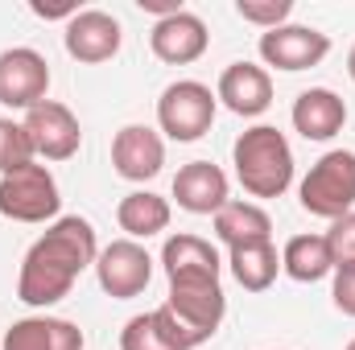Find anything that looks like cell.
<instances>
[{"instance_id": "6da1fadb", "label": "cell", "mask_w": 355, "mask_h": 350, "mask_svg": "<svg viewBox=\"0 0 355 350\" xmlns=\"http://www.w3.org/2000/svg\"><path fill=\"white\" fill-rule=\"evenodd\" d=\"M99 243H95V227L79 214H62L46 227L42 239H33V248L25 252L21 272H17V297L29 309H50L62 297H71L79 272L95 268Z\"/></svg>"}, {"instance_id": "7a4b0ae2", "label": "cell", "mask_w": 355, "mask_h": 350, "mask_svg": "<svg viewBox=\"0 0 355 350\" xmlns=\"http://www.w3.org/2000/svg\"><path fill=\"white\" fill-rule=\"evenodd\" d=\"M232 165H236V177H240L244 194L281 198L289 190V181H293V149H289L285 132H277L272 124H257V128L236 136Z\"/></svg>"}, {"instance_id": "3957f363", "label": "cell", "mask_w": 355, "mask_h": 350, "mask_svg": "<svg viewBox=\"0 0 355 350\" xmlns=\"http://www.w3.org/2000/svg\"><path fill=\"white\" fill-rule=\"evenodd\" d=\"M162 309L174 317L182 338L194 350L202 342H211L215 330L223 326L227 297H223V284L215 276H186V280H170V297H166Z\"/></svg>"}, {"instance_id": "277c9868", "label": "cell", "mask_w": 355, "mask_h": 350, "mask_svg": "<svg viewBox=\"0 0 355 350\" xmlns=\"http://www.w3.org/2000/svg\"><path fill=\"white\" fill-rule=\"evenodd\" d=\"M297 202H302L306 214L327 219V223L352 214V206H355V153L352 149H331V153H322V157L310 165V174L302 177Z\"/></svg>"}, {"instance_id": "5b68a950", "label": "cell", "mask_w": 355, "mask_h": 350, "mask_svg": "<svg viewBox=\"0 0 355 350\" xmlns=\"http://www.w3.org/2000/svg\"><path fill=\"white\" fill-rule=\"evenodd\" d=\"M215 107H219V99H215V91L207 87V83L178 79L157 99V128L170 140H178V145H190V140H198V136L211 132Z\"/></svg>"}, {"instance_id": "8992f818", "label": "cell", "mask_w": 355, "mask_h": 350, "mask_svg": "<svg viewBox=\"0 0 355 350\" xmlns=\"http://www.w3.org/2000/svg\"><path fill=\"white\" fill-rule=\"evenodd\" d=\"M58 181L46 165H25L0 177V214L12 223H50L58 219Z\"/></svg>"}, {"instance_id": "52a82bcc", "label": "cell", "mask_w": 355, "mask_h": 350, "mask_svg": "<svg viewBox=\"0 0 355 350\" xmlns=\"http://www.w3.org/2000/svg\"><path fill=\"white\" fill-rule=\"evenodd\" d=\"M95 280L107 297L128 301L141 297L153 280V256L137 243V239H112L107 248H99L95 256Z\"/></svg>"}, {"instance_id": "ba28073f", "label": "cell", "mask_w": 355, "mask_h": 350, "mask_svg": "<svg viewBox=\"0 0 355 350\" xmlns=\"http://www.w3.org/2000/svg\"><path fill=\"white\" fill-rule=\"evenodd\" d=\"M21 124L29 132L33 153L46 157V161H71L79 153V145H83V128H79L75 111L67 103H58V99H46V103L29 107Z\"/></svg>"}, {"instance_id": "9c48e42d", "label": "cell", "mask_w": 355, "mask_h": 350, "mask_svg": "<svg viewBox=\"0 0 355 350\" xmlns=\"http://www.w3.org/2000/svg\"><path fill=\"white\" fill-rule=\"evenodd\" d=\"M50 91V62L29 50V46H12L0 54V103L12 111H29L37 103H46Z\"/></svg>"}, {"instance_id": "30bf717a", "label": "cell", "mask_w": 355, "mask_h": 350, "mask_svg": "<svg viewBox=\"0 0 355 350\" xmlns=\"http://www.w3.org/2000/svg\"><path fill=\"white\" fill-rule=\"evenodd\" d=\"M257 50H261L265 66H277V71L297 75V71L318 66V62L331 54V37H327L322 29H314V25H281V29L261 33V46H257Z\"/></svg>"}, {"instance_id": "8fae6325", "label": "cell", "mask_w": 355, "mask_h": 350, "mask_svg": "<svg viewBox=\"0 0 355 350\" xmlns=\"http://www.w3.org/2000/svg\"><path fill=\"white\" fill-rule=\"evenodd\" d=\"M67 54L83 66H99V62H112L120 54V42H124V29L112 12L103 8H79L71 21H67Z\"/></svg>"}, {"instance_id": "7c38bea8", "label": "cell", "mask_w": 355, "mask_h": 350, "mask_svg": "<svg viewBox=\"0 0 355 350\" xmlns=\"http://www.w3.org/2000/svg\"><path fill=\"white\" fill-rule=\"evenodd\" d=\"M112 165L124 181H153L166 165V140L157 128L124 124L112 140Z\"/></svg>"}, {"instance_id": "4fadbf2b", "label": "cell", "mask_w": 355, "mask_h": 350, "mask_svg": "<svg viewBox=\"0 0 355 350\" xmlns=\"http://www.w3.org/2000/svg\"><path fill=\"white\" fill-rule=\"evenodd\" d=\"M149 46L162 62L170 66H190L207 54L211 46V33H207V21L194 17V12H174L166 21H153V33H149Z\"/></svg>"}, {"instance_id": "5bb4252c", "label": "cell", "mask_w": 355, "mask_h": 350, "mask_svg": "<svg viewBox=\"0 0 355 350\" xmlns=\"http://www.w3.org/2000/svg\"><path fill=\"white\" fill-rule=\"evenodd\" d=\"M215 99H219L227 111L244 116V120L265 116L268 103H272V79H268L265 66H257V62H232V66L219 75Z\"/></svg>"}, {"instance_id": "9a60e30c", "label": "cell", "mask_w": 355, "mask_h": 350, "mask_svg": "<svg viewBox=\"0 0 355 350\" xmlns=\"http://www.w3.org/2000/svg\"><path fill=\"white\" fill-rule=\"evenodd\" d=\"M174 198H178V206L190 210V214H219L232 202V185H227V174L219 165L190 161L174 177Z\"/></svg>"}, {"instance_id": "2e32d148", "label": "cell", "mask_w": 355, "mask_h": 350, "mask_svg": "<svg viewBox=\"0 0 355 350\" xmlns=\"http://www.w3.org/2000/svg\"><path fill=\"white\" fill-rule=\"evenodd\" d=\"M289 120H293V128H297L306 140H331V136H339L343 124H347V103H343L331 87H310L293 99Z\"/></svg>"}, {"instance_id": "e0dca14e", "label": "cell", "mask_w": 355, "mask_h": 350, "mask_svg": "<svg viewBox=\"0 0 355 350\" xmlns=\"http://www.w3.org/2000/svg\"><path fill=\"white\" fill-rule=\"evenodd\" d=\"M0 350H83V330L67 317H21L8 326Z\"/></svg>"}, {"instance_id": "ac0fdd59", "label": "cell", "mask_w": 355, "mask_h": 350, "mask_svg": "<svg viewBox=\"0 0 355 350\" xmlns=\"http://www.w3.org/2000/svg\"><path fill=\"white\" fill-rule=\"evenodd\" d=\"M170 202L162 198V194H153V190H132V194H124L120 198V206H116V223H120V231L128 235V239H149V235H162L166 227H170Z\"/></svg>"}, {"instance_id": "d6986e66", "label": "cell", "mask_w": 355, "mask_h": 350, "mask_svg": "<svg viewBox=\"0 0 355 350\" xmlns=\"http://www.w3.org/2000/svg\"><path fill=\"white\" fill-rule=\"evenodd\" d=\"M162 268H166V276L170 280H186V276H215L219 280V252L202 239V235H190V231H182V235H170L166 239V248H162Z\"/></svg>"}, {"instance_id": "ffe728a7", "label": "cell", "mask_w": 355, "mask_h": 350, "mask_svg": "<svg viewBox=\"0 0 355 350\" xmlns=\"http://www.w3.org/2000/svg\"><path fill=\"white\" fill-rule=\"evenodd\" d=\"M215 235L227 248L265 243V239H272V219H268L265 206H257V202H227L215 214Z\"/></svg>"}, {"instance_id": "44dd1931", "label": "cell", "mask_w": 355, "mask_h": 350, "mask_svg": "<svg viewBox=\"0 0 355 350\" xmlns=\"http://www.w3.org/2000/svg\"><path fill=\"white\" fill-rule=\"evenodd\" d=\"M120 350H190V342L182 338L174 317L157 305L149 313L128 317V326L120 330Z\"/></svg>"}, {"instance_id": "7402d4cb", "label": "cell", "mask_w": 355, "mask_h": 350, "mask_svg": "<svg viewBox=\"0 0 355 350\" xmlns=\"http://www.w3.org/2000/svg\"><path fill=\"white\" fill-rule=\"evenodd\" d=\"M281 272L297 284H314L322 276L335 272V256H331V243L327 235H293L281 252Z\"/></svg>"}, {"instance_id": "603a6c76", "label": "cell", "mask_w": 355, "mask_h": 350, "mask_svg": "<svg viewBox=\"0 0 355 350\" xmlns=\"http://www.w3.org/2000/svg\"><path fill=\"white\" fill-rule=\"evenodd\" d=\"M227 264H232V276L240 280L244 293H265V288H272V280L281 272V256H277L272 239L248 243V248H232Z\"/></svg>"}, {"instance_id": "cb8c5ba5", "label": "cell", "mask_w": 355, "mask_h": 350, "mask_svg": "<svg viewBox=\"0 0 355 350\" xmlns=\"http://www.w3.org/2000/svg\"><path fill=\"white\" fill-rule=\"evenodd\" d=\"M33 145H29V132H25V124H17V120H8V116H0V177L12 174V169H25V165H33Z\"/></svg>"}, {"instance_id": "d4e9b609", "label": "cell", "mask_w": 355, "mask_h": 350, "mask_svg": "<svg viewBox=\"0 0 355 350\" xmlns=\"http://www.w3.org/2000/svg\"><path fill=\"white\" fill-rule=\"evenodd\" d=\"M236 12L257 25V29H281L289 25V12H293V0H236Z\"/></svg>"}, {"instance_id": "484cf974", "label": "cell", "mask_w": 355, "mask_h": 350, "mask_svg": "<svg viewBox=\"0 0 355 350\" xmlns=\"http://www.w3.org/2000/svg\"><path fill=\"white\" fill-rule=\"evenodd\" d=\"M327 243H331L335 268H347V264H355V210L331 223V231H327Z\"/></svg>"}, {"instance_id": "4316f807", "label": "cell", "mask_w": 355, "mask_h": 350, "mask_svg": "<svg viewBox=\"0 0 355 350\" xmlns=\"http://www.w3.org/2000/svg\"><path fill=\"white\" fill-rule=\"evenodd\" d=\"M331 297H335V309H339V313L355 317V264H347V268H335Z\"/></svg>"}, {"instance_id": "83f0119b", "label": "cell", "mask_w": 355, "mask_h": 350, "mask_svg": "<svg viewBox=\"0 0 355 350\" xmlns=\"http://www.w3.org/2000/svg\"><path fill=\"white\" fill-rule=\"evenodd\" d=\"M137 4H141V12H153L157 21H166V17L182 12V0H137Z\"/></svg>"}, {"instance_id": "f1b7e54d", "label": "cell", "mask_w": 355, "mask_h": 350, "mask_svg": "<svg viewBox=\"0 0 355 350\" xmlns=\"http://www.w3.org/2000/svg\"><path fill=\"white\" fill-rule=\"evenodd\" d=\"M347 75H352V83H355V46L347 50Z\"/></svg>"}, {"instance_id": "f546056e", "label": "cell", "mask_w": 355, "mask_h": 350, "mask_svg": "<svg viewBox=\"0 0 355 350\" xmlns=\"http://www.w3.org/2000/svg\"><path fill=\"white\" fill-rule=\"evenodd\" d=\"M347 350H355V338H352V342H347Z\"/></svg>"}]
</instances>
